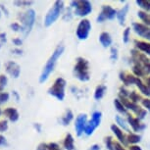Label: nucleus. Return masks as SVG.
<instances>
[{"instance_id":"nucleus-26","label":"nucleus","mask_w":150,"mask_h":150,"mask_svg":"<svg viewBox=\"0 0 150 150\" xmlns=\"http://www.w3.org/2000/svg\"><path fill=\"white\" fill-rule=\"evenodd\" d=\"M129 122H131V124H132V126L134 127V129H138V122L137 119H134V118H129Z\"/></svg>"},{"instance_id":"nucleus-13","label":"nucleus","mask_w":150,"mask_h":150,"mask_svg":"<svg viewBox=\"0 0 150 150\" xmlns=\"http://www.w3.org/2000/svg\"><path fill=\"white\" fill-rule=\"evenodd\" d=\"M115 15V11L112 10L110 7H105L104 8V11L102 12V14H101L100 18H98L99 21H102V20H104L105 18H112L113 16Z\"/></svg>"},{"instance_id":"nucleus-12","label":"nucleus","mask_w":150,"mask_h":150,"mask_svg":"<svg viewBox=\"0 0 150 150\" xmlns=\"http://www.w3.org/2000/svg\"><path fill=\"white\" fill-rule=\"evenodd\" d=\"M38 150H60V147L58 146V144L56 143H41L39 144L38 147Z\"/></svg>"},{"instance_id":"nucleus-11","label":"nucleus","mask_w":150,"mask_h":150,"mask_svg":"<svg viewBox=\"0 0 150 150\" xmlns=\"http://www.w3.org/2000/svg\"><path fill=\"white\" fill-rule=\"evenodd\" d=\"M3 114L8 118V120L11 122H17L19 120V112L15 108H6L3 111Z\"/></svg>"},{"instance_id":"nucleus-5","label":"nucleus","mask_w":150,"mask_h":150,"mask_svg":"<svg viewBox=\"0 0 150 150\" xmlns=\"http://www.w3.org/2000/svg\"><path fill=\"white\" fill-rule=\"evenodd\" d=\"M75 75L81 81H86L88 79L87 74V63L83 59H79L78 63L75 67Z\"/></svg>"},{"instance_id":"nucleus-30","label":"nucleus","mask_w":150,"mask_h":150,"mask_svg":"<svg viewBox=\"0 0 150 150\" xmlns=\"http://www.w3.org/2000/svg\"><path fill=\"white\" fill-rule=\"evenodd\" d=\"M12 42L15 45H17V46H19V45H22V43H23V41H22L21 38H14V39H12Z\"/></svg>"},{"instance_id":"nucleus-29","label":"nucleus","mask_w":150,"mask_h":150,"mask_svg":"<svg viewBox=\"0 0 150 150\" xmlns=\"http://www.w3.org/2000/svg\"><path fill=\"white\" fill-rule=\"evenodd\" d=\"M104 89V87H102V86H101V87H99V88L97 89V91H96V94H95V97L96 98H100L101 97V96H102V90Z\"/></svg>"},{"instance_id":"nucleus-1","label":"nucleus","mask_w":150,"mask_h":150,"mask_svg":"<svg viewBox=\"0 0 150 150\" xmlns=\"http://www.w3.org/2000/svg\"><path fill=\"white\" fill-rule=\"evenodd\" d=\"M63 51H64V46L63 45H59V46L55 49V51L52 53L51 57H50L49 60L47 61V63L45 65L44 69L40 75V78H39V81H40V83H44V81L48 79V77L50 76V74H51L52 71L54 70L56 62H57L58 58L61 56Z\"/></svg>"},{"instance_id":"nucleus-6","label":"nucleus","mask_w":150,"mask_h":150,"mask_svg":"<svg viewBox=\"0 0 150 150\" xmlns=\"http://www.w3.org/2000/svg\"><path fill=\"white\" fill-rule=\"evenodd\" d=\"M73 3L76 4V14L79 16L87 15L91 11L90 4L87 1H77Z\"/></svg>"},{"instance_id":"nucleus-25","label":"nucleus","mask_w":150,"mask_h":150,"mask_svg":"<svg viewBox=\"0 0 150 150\" xmlns=\"http://www.w3.org/2000/svg\"><path fill=\"white\" fill-rule=\"evenodd\" d=\"M6 40H7L6 33H0V47L2 46V44L6 42Z\"/></svg>"},{"instance_id":"nucleus-18","label":"nucleus","mask_w":150,"mask_h":150,"mask_svg":"<svg viewBox=\"0 0 150 150\" xmlns=\"http://www.w3.org/2000/svg\"><path fill=\"white\" fill-rule=\"evenodd\" d=\"M8 83V79L6 76L4 75H0V91L4 89V87L7 86Z\"/></svg>"},{"instance_id":"nucleus-15","label":"nucleus","mask_w":150,"mask_h":150,"mask_svg":"<svg viewBox=\"0 0 150 150\" xmlns=\"http://www.w3.org/2000/svg\"><path fill=\"white\" fill-rule=\"evenodd\" d=\"M64 146L67 150H73L74 149V139L71 134H68L64 140Z\"/></svg>"},{"instance_id":"nucleus-7","label":"nucleus","mask_w":150,"mask_h":150,"mask_svg":"<svg viewBox=\"0 0 150 150\" xmlns=\"http://www.w3.org/2000/svg\"><path fill=\"white\" fill-rule=\"evenodd\" d=\"M90 30V24L87 20H83L80 23L78 27V30H77V35L79 38L81 39H84L86 38L87 35H88V32Z\"/></svg>"},{"instance_id":"nucleus-16","label":"nucleus","mask_w":150,"mask_h":150,"mask_svg":"<svg viewBox=\"0 0 150 150\" xmlns=\"http://www.w3.org/2000/svg\"><path fill=\"white\" fill-rule=\"evenodd\" d=\"M100 41L102 42L104 46H108L111 43V38H110L109 35H107V33H102L100 36Z\"/></svg>"},{"instance_id":"nucleus-3","label":"nucleus","mask_w":150,"mask_h":150,"mask_svg":"<svg viewBox=\"0 0 150 150\" xmlns=\"http://www.w3.org/2000/svg\"><path fill=\"white\" fill-rule=\"evenodd\" d=\"M65 86H66V81H65L64 79L58 78L55 81L54 84L49 88L48 92H49L50 95L54 96L59 100H63L65 96Z\"/></svg>"},{"instance_id":"nucleus-28","label":"nucleus","mask_w":150,"mask_h":150,"mask_svg":"<svg viewBox=\"0 0 150 150\" xmlns=\"http://www.w3.org/2000/svg\"><path fill=\"white\" fill-rule=\"evenodd\" d=\"M131 142H137V141L139 140V137H137V135H134V134H132V135H129V139Z\"/></svg>"},{"instance_id":"nucleus-32","label":"nucleus","mask_w":150,"mask_h":150,"mask_svg":"<svg viewBox=\"0 0 150 150\" xmlns=\"http://www.w3.org/2000/svg\"><path fill=\"white\" fill-rule=\"evenodd\" d=\"M12 95H13V97L16 99L17 102H18V101L20 100V96H19V94H18V92H17V91H13V92H12Z\"/></svg>"},{"instance_id":"nucleus-17","label":"nucleus","mask_w":150,"mask_h":150,"mask_svg":"<svg viewBox=\"0 0 150 150\" xmlns=\"http://www.w3.org/2000/svg\"><path fill=\"white\" fill-rule=\"evenodd\" d=\"M72 118H73L72 112H71V111H67L66 115H65L64 117L62 118V120H61V121H62V124L66 126V125H68V124L70 123V121L72 120Z\"/></svg>"},{"instance_id":"nucleus-31","label":"nucleus","mask_w":150,"mask_h":150,"mask_svg":"<svg viewBox=\"0 0 150 150\" xmlns=\"http://www.w3.org/2000/svg\"><path fill=\"white\" fill-rule=\"evenodd\" d=\"M0 9L2 10V12L5 13V15L6 16H9V11L7 10V8L4 6V5H2V4H0Z\"/></svg>"},{"instance_id":"nucleus-20","label":"nucleus","mask_w":150,"mask_h":150,"mask_svg":"<svg viewBox=\"0 0 150 150\" xmlns=\"http://www.w3.org/2000/svg\"><path fill=\"white\" fill-rule=\"evenodd\" d=\"M8 129V122L6 120L0 121V132H4Z\"/></svg>"},{"instance_id":"nucleus-10","label":"nucleus","mask_w":150,"mask_h":150,"mask_svg":"<svg viewBox=\"0 0 150 150\" xmlns=\"http://www.w3.org/2000/svg\"><path fill=\"white\" fill-rule=\"evenodd\" d=\"M86 115H80L76 121V129H77V132L79 135L81 134V132H83V129H86Z\"/></svg>"},{"instance_id":"nucleus-22","label":"nucleus","mask_w":150,"mask_h":150,"mask_svg":"<svg viewBox=\"0 0 150 150\" xmlns=\"http://www.w3.org/2000/svg\"><path fill=\"white\" fill-rule=\"evenodd\" d=\"M138 47L150 54V44H145V43H142V42H139V43H138Z\"/></svg>"},{"instance_id":"nucleus-27","label":"nucleus","mask_w":150,"mask_h":150,"mask_svg":"<svg viewBox=\"0 0 150 150\" xmlns=\"http://www.w3.org/2000/svg\"><path fill=\"white\" fill-rule=\"evenodd\" d=\"M5 145H7L6 138H5V137H3V135L0 134V146H5Z\"/></svg>"},{"instance_id":"nucleus-36","label":"nucleus","mask_w":150,"mask_h":150,"mask_svg":"<svg viewBox=\"0 0 150 150\" xmlns=\"http://www.w3.org/2000/svg\"><path fill=\"white\" fill-rule=\"evenodd\" d=\"M131 150H140L139 148H138L137 146H132V148H131Z\"/></svg>"},{"instance_id":"nucleus-21","label":"nucleus","mask_w":150,"mask_h":150,"mask_svg":"<svg viewBox=\"0 0 150 150\" xmlns=\"http://www.w3.org/2000/svg\"><path fill=\"white\" fill-rule=\"evenodd\" d=\"M10 28L14 30V32H23V27L20 26L18 23H13V24H11Z\"/></svg>"},{"instance_id":"nucleus-37","label":"nucleus","mask_w":150,"mask_h":150,"mask_svg":"<svg viewBox=\"0 0 150 150\" xmlns=\"http://www.w3.org/2000/svg\"><path fill=\"white\" fill-rule=\"evenodd\" d=\"M1 113H2V111H1V109H0V115H1Z\"/></svg>"},{"instance_id":"nucleus-4","label":"nucleus","mask_w":150,"mask_h":150,"mask_svg":"<svg viewBox=\"0 0 150 150\" xmlns=\"http://www.w3.org/2000/svg\"><path fill=\"white\" fill-rule=\"evenodd\" d=\"M62 9H63V2L62 1H56L53 7L50 9L48 14L45 17L44 20V25L46 27H49L50 25H52L56 20L58 19V17L60 16V13Z\"/></svg>"},{"instance_id":"nucleus-34","label":"nucleus","mask_w":150,"mask_h":150,"mask_svg":"<svg viewBox=\"0 0 150 150\" xmlns=\"http://www.w3.org/2000/svg\"><path fill=\"white\" fill-rule=\"evenodd\" d=\"M143 104L147 107V108H149V109H150V100H149V99H147V100L143 101Z\"/></svg>"},{"instance_id":"nucleus-35","label":"nucleus","mask_w":150,"mask_h":150,"mask_svg":"<svg viewBox=\"0 0 150 150\" xmlns=\"http://www.w3.org/2000/svg\"><path fill=\"white\" fill-rule=\"evenodd\" d=\"M116 150H124L122 147L119 145V144H116Z\"/></svg>"},{"instance_id":"nucleus-38","label":"nucleus","mask_w":150,"mask_h":150,"mask_svg":"<svg viewBox=\"0 0 150 150\" xmlns=\"http://www.w3.org/2000/svg\"><path fill=\"white\" fill-rule=\"evenodd\" d=\"M0 17H1V11H0Z\"/></svg>"},{"instance_id":"nucleus-23","label":"nucleus","mask_w":150,"mask_h":150,"mask_svg":"<svg viewBox=\"0 0 150 150\" xmlns=\"http://www.w3.org/2000/svg\"><path fill=\"white\" fill-rule=\"evenodd\" d=\"M32 1H15L14 4L17 5V6H29V5L32 4Z\"/></svg>"},{"instance_id":"nucleus-2","label":"nucleus","mask_w":150,"mask_h":150,"mask_svg":"<svg viewBox=\"0 0 150 150\" xmlns=\"http://www.w3.org/2000/svg\"><path fill=\"white\" fill-rule=\"evenodd\" d=\"M20 19L23 23V33H25V35H28L33 26V23H35V12L33 9H30L20 16Z\"/></svg>"},{"instance_id":"nucleus-8","label":"nucleus","mask_w":150,"mask_h":150,"mask_svg":"<svg viewBox=\"0 0 150 150\" xmlns=\"http://www.w3.org/2000/svg\"><path fill=\"white\" fill-rule=\"evenodd\" d=\"M5 68H6V72L9 74L10 76H12L13 78L17 79L20 76V73H21V68L17 63L13 61H8L6 65H5Z\"/></svg>"},{"instance_id":"nucleus-19","label":"nucleus","mask_w":150,"mask_h":150,"mask_svg":"<svg viewBox=\"0 0 150 150\" xmlns=\"http://www.w3.org/2000/svg\"><path fill=\"white\" fill-rule=\"evenodd\" d=\"M9 97H10L9 93H7V92H1V93H0V104L7 102V101L9 100Z\"/></svg>"},{"instance_id":"nucleus-24","label":"nucleus","mask_w":150,"mask_h":150,"mask_svg":"<svg viewBox=\"0 0 150 150\" xmlns=\"http://www.w3.org/2000/svg\"><path fill=\"white\" fill-rule=\"evenodd\" d=\"M112 129H114V132H116V134H117L118 137H120V139L123 141L124 140V137H123V134H122V132H121L120 129H119L117 127H115V126H112Z\"/></svg>"},{"instance_id":"nucleus-33","label":"nucleus","mask_w":150,"mask_h":150,"mask_svg":"<svg viewBox=\"0 0 150 150\" xmlns=\"http://www.w3.org/2000/svg\"><path fill=\"white\" fill-rule=\"evenodd\" d=\"M12 53H14V54H16V55H21L23 53V51L21 49H13Z\"/></svg>"},{"instance_id":"nucleus-9","label":"nucleus","mask_w":150,"mask_h":150,"mask_svg":"<svg viewBox=\"0 0 150 150\" xmlns=\"http://www.w3.org/2000/svg\"><path fill=\"white\" fill-rule=\"evenodd\" d=\"M99 122H100V113H95L92 117V120L86 126L84 132H86L87 134H90L93 132V129L98 126Z\"/></svg>"},{"instance_id":"nucleus-14","label":"nucleus","mask_w":150,"mask_h":150,"mask_svg":"<svg viewBox=\"0 0 150 150\" xmlns=\"http://www.w3.org/2000/svg\"><path fill=\"white\" fill-rule=\"evenodd\" d=\"M134 27H135L137 33H139L140 35H144V36H146V38H150V30L146 29L145 27H142L141 25H134Z\"/></svg>"}]
</instances>
